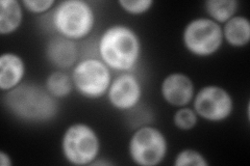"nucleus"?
Masks as SVG:
<instances>
[{"instance_id":"obj_14","label":"nucleus","mask_w":250,"mask_h":166,"mask_svg":"<svg viewBox=\"0 0 250 166\" xmlns=\"http://www.w3.org/2000/svg\"><path fill=\"white\" fill-rule=\"evenodd\" d=\"M23 10L22 2L17 0L0 1V35L10 36L20 28L23 22Z\"/></svg>"},{"instance_id":"obj_5","label":"nucleus","mask_w":250,"mask_h":166,"mask_svg":"<svg viewBox=\"0 0 250 166\" xmlns=\"http://www.w3.org/2000/svg\"><path fill=\"white\" fill-rule=\"evenodd\" d=\"M74 90L82 97L90 100L103 98L112 83V71L100 58L87 57L80 60L72 69Z\"/></svg>"},{"instance_id":"obj_4","label":"nucleus","mask_w":250,"mask_h":166,"mask_svg":"<svg viewBox=\"0 0 250 166\" xmlns=\"http://www.w3.org/2000/svg\"><path fill=\"white\" fill-rule=\"evenodd\" d=\"M100 148L98 134L88 124L74 123L62 134V154L65 160L72 165H91L98 158Z\"/></svg>"},{"instance_id":"obj_17","label":"nucleus","mask_w":250,"mask_h":166,"mask_svg":"<svg viewBox=\"0 0 250 166\" xmlns=\"http://www.w3.org/2000/svg\"><path fill=\"white\" fill-rule=\"evenodd\" d=\"M198 123V115L190 107L178 108L173 115V125L182 131H189L196 127Z\"/></svg>"},{"instance_id":"obj_7","label":"nucleus","mask_w":250,"mask_h":166,"mask_svg":"<svg viewBox=\"0 0 250 166\" xmlns=\"http://www.w3.org/2000/svg\"><path fill=\"white\" fill-rule=\"evenodd\" d=\"M224 42L222 25L208 17L191 20L183 31V44L197 57H208L220 50Z\"/></svg>"},{"instance_id":"obj_11","label":"nucleus","mask_w":250,"mask_h":166,"mask_svg":"<svg viewBox=\"0 0 250 166\" xmlns=\"http://www.w3.org/2000/svg\"><path fill=\"white\" fill-rule=\"evenodd\" d=\"M45 57L56 70L67 71L80 61V50L75 41L57 35L46 43Z\"/></svg>"},{"instance_id":"obj_16","label":"nucleus","mask_w":250,"mask_h":166,"mask_svg":"<svg viewBox=\"0 0 250 166\" xmlns=\"http://www.w3.org/2000/svg\"><path fill=\"white\" fill-rule=\"evenodd\" d=\"M239 9L237 0H208L205 2V11L208 18L220 25L236 16Z\"/></svg>"},{"instance_id":"obj_13","label":"nucleus","mask_w":250,"mask_h":166,"mask_svg":"<svg viewBox=\"0 0 250 166\" xmlns=\"http://www.w3.org/2000/svg\"><path fill=\"white\" fill-rule=\"evenodd\" d=\"M223 39L234 48H242L250 42V21L245 16L236 15L222 26Z\"/></svg>"},{"instance_id":"obj_6","label":"nucleus","mask_w":250,"mask_h":166,"mask_svg":"<svg viewBox=\"0 0 250 166\" xmlns=\"http://www.w3.org/2000/svg\"><path fill=\"white\" fill-rule=\"evenodd\" d=\"M128 154L131 161L140 166H156L168 154V140L160 129L144 125L129 138Z\"/></svg>"},{"instance_id":"obj_10","label":"nucleus","mask_w":250,"mask_h":166,"mask_svg":"<svg viewBox=\"0 0 250 166\" xmlns=\"http://www.w3.org/2000/svg\"><path fill=\"white\" fill-rule=\"evenodd\" d=\"M162 98L169 105L177 108L190 104L195 96V85L185 73L174 72L167 75L161 84Z\"/></svg>"},{"instance_id":"obj_22","label":"nucleus","mask_w":250,"mask_h":166,"mask_svg":"<svg viewBox=\"0 0 250 166\" xmlns=\"http://www.w3.org/2000/svg\"><path fill=\"white\" fill-rule=\"evenodd\" d=\"M91 165H104V166H107V165H113L112 162L109 161H103V160H99V158H97V159L94 161Z\"/></svg>"},{"instance_id":"obj_20","label":"nucleus","mask_w":250,"mask_h":166,"mask_svg":"<svg viewBox=\"0 0 250 166\" xmlns=\"http://www.w3.org/2000/svg\"><path fill=\"white\" fill-rule=\"evenodd\" d=\"M21 2L24 10L37 15L49 12L58 4L56 0H23Z\"/></svg>"},{"instance_id":"obj_9","label":"nucleus","mask_w":250,"mask_h":166,"mask_svg":"<svg viewBox=\"0 0 250 166\" xmlns=\"http://www.w3.org/2000/svg\"><path fill=\"white\" fill-rule=\"evenodd\" d=\"M142 96V83L132 72L120 73L113 78L106 93L109 105L119 111H131L137 108Z\"/></svg>"},{"instance_id":"obj_12","label":"nucleus","mask_w":250,"mask_h":166,"mask_svg":"<svg viewBox=\"0 0 250 166\" xmlns=\"http://www.w3.org/2000/svg\"><path fill=\"white\" fill-rule=\"evenodd\" d=\"M26 73L25 61L19 54L5 52L0 56V90L10 92L23 83Z\"/></svg>"},{"instance_id":"obj_15","label":"nucleus","mask_w":250,"mask_h":166,"mask_svg":"<svg viewBox=\"0 0 250 166\" xmlns=\"http://www.w3.org/2000/svg\"><path fill=\"white\" fill-rule=\"evenodd\" d=\"M44 86L47 92L58 100L67 98L74 90L72 76L62 70L53 71L47 76Z\"/></svg>"},{"instance_id":"obj_18","label":"nucleus","mask_w":250,"mask_h":166,"mask_svg":"<svg viewBox=\"0 0 250 166\" xmlns=\"http://www.w3.org/2000/svg\"><path fill=\"white\" fill-rule=\"evenodd\" d=\"M173 164L174 166H208L209 162L197 149L185 148L176 155Z\"/></svg>"},{"instance_id":"obj_1","label":"nucleus","mask_w":250,"mask_h":166,"mask_svg":"<svg viewBox=\"0 0 250 166\" xmlns=\"http://www.w3.org/2000/svg\"><path fill=\"white\" fill-rule=\"evenodd\" d=\"M2 103L17 120L28 124H45L54 120L60 111L59 100L45 86L23 82L3 94Z\"/></svg>"},{"instance_id":"obj_19","label":"nucleus","mask_w":250,"mask_h":166,"mask_svg":"<svg viewBox=\"0 0 250 166\" xmlns=\"http://www.w3.org/2000/svg\"><path fill=\"white\" fill-rule=\"evenodd\" d=\"M118 4L125 13L139 16L150 11L154 1L153 0H119Z\"/></svg>"},{"instance_id":"obj_2","label":"nucleus","mask_w":250,"mask_h":166,"mask_svg":"<svg viewBox=\"0 0 250 166\" xmlns=\"http://www.w3.org/2000/svg\"><path fill=\"white\" fill-rule=\"evenodd\" d=\"M99 58L119 73L132 72L142 53V43L136 31L124 24H114L101 34L97 44Z\"/></svg>"},{"instance_id":"obj_3","label":"nucleus","mask_w":250,"mask_h":166,"mask_svg":"<svg viewBox=\"0 0 250 166\" xmlns=\"http://www.w3.org/2000/svg\"><path fill=\"white\" fill-rule=\"evenodd\" d=\"M95 22L94 9L83 0L61 1L53 9L51 16V24L56 33L75 42L90 36Z\"/></svg>"},{"instance_id":"obj_21","label":"nucleus","mask_w":250,"mask_h":166,"mask_svg":"<svg viewBox=\"0 0 250 166\" xmlns=\"http://www.w3.org/2000/svg\"><path fill=\"white\" fill-rule=\"evenodd\" d=\"M0 165L1 166H12L13 161L11 156L4 151H0Z\"/></svg>"},{"instance_id":"obj_8","label":"nucleus","mask_w":250,"mask_h":166,"mask_svg":"<svg viewBox=\"0 0 250 166\" xmlns=\"http://www.w3.org/2000/svg\"><path fill=\"white\" fill-rule=\"evenodd\" d=\"M193 109L198 117L210 123H220L231 115L233 99L231 94L219 85H206L195 92Z\"/></svg>"}]
</instances>
